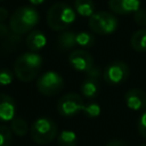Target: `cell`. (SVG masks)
<instances>
[{
	"mask_svg": "<svg viewBox=\"0 0 146 146\" xmlns=\"http://www.w3.org/2000/svg\"><path fill=\"white\" fill-rule=\"evenodd\" d=\"M129 76V67L122 60H113L105 67L103 78L107 84L117 86L123 83Z\"/></svg>",
	"mask_w": 146,
	"mask_h": 146,
	"instance_id": "cell-8",
	"label": "cell"
},
{
	"mask_svg": "<svg viewBox=\"0 0 146 146\" xmlns=\"http://www.w3.org/2000/svg\"><path fill=\"white\" fill-rule=\"evenodd\" d=\"M82 113L86 116H88L89 119H95V117L99 116V114H100V106L96 102H89V103L84 104Z\"/></svg>",
	"mask_w": 146,
	"mask_h": 146,
	"instance_id": "cell-21",
	"label": "cell"
},
{
	"mask_svg": "<svg viewBox=\"0 0 146 146\" xmlns=\"http://www.w3.org/2000/svg\"><path fill=\"white\" fill-rule=\"evenodd\" d=\"M90 30L98 35H108L116 31L119 22L113 13L100 10L95 11L88 21Z\"/></svg>",
	"mask_w": 146,
	"mask_h": 146,
	"instance_id": "cell-5",
	"label": "cell"
},
{
	"mask_svg": "<svg viewBox=\"0 0 146 146\" xmlns=\"http://www.w3.org/2000/svg\"><path fill=\"white\" fill-rule=\"evenodd\" d=\"M80 91H81V95L83 96V98H86L88 100H94L97 97L98 91H99L98 80L87 78L82 82L81 88H80Z\"/></svg>",
	"mask_w": 146,
	"mask_h": 146,
	"instance_id": "cell-15",
	"label": "cell"
},
{
	"mask_svg": "<svg viewBox=\"0 0 146 146\" xmlns=\"http://www.w3.org/2000/svg\"><path fill=\"white\" fill-rule=\"evenodd\" d=\"M105 146H129L127 143H124L123 140H119V139H113L111 141H108Z\"/></svg>",
	"mask_w": 146,
	"mask_h": 146,
	"instance_id": "cell-29",
	"label": "cell"
},
{
	"mask_svg": "<svg viewBox=\"0 0 146 146\" xmlns=\"http://www.w3.org/2000/svg\"><path fill=\"white\" fill-rule=\"evenodd\" d=\"M133 19L137 25L141 27H146V8H139L133 14Z\"/></svg>",
	"mask_w": 146,
	"mask_h": 146,
	"instance_id": "cell-24",
	"label": "cell"
},
{
	"mask_svg": "<svg viewBox=\"0 0 146 146\" xmlns=\"http://www.w3.org/2000/svg\"><path fill=\"white\" fill-rule=\"evenodd\" d=\"M130 46L138 52L146 51V29L137 30L130 38Z\"/></svg>",
	"mask_w": 146,
	"mask_h": 146,
	"instance_id": "cell-16",
	"label": "cell"
},
{
	"mask_svg": "<svg viewBox=\"0 0 146 146\" xmlns=\"http://www.w3.org/2000/svg\"><path fill=\"white\" fill-rule=\"evenodd\" d=\"M10 129L14 132V135H16L17 137H24L30 131V127L27 122L23 117H16V116L10 121Z\"/></svg>",
	"mask_w": 146,
	"mask_h": 146,
	"instance_id": "cell-19",
	"label": "cell"
},
{
	"mask_svg": "<svg viewBox=\"0 0 146 146\" xmlns=\"http://www.w3.org/2000/svg\"><path fill=\"white\" fill-rule=\"evenodd\" d=\"M124 103L132 111H144L146 108V92L139 88L129 89L124 95Z\"/></svg>",
	"mask_w": 146,
	"mask_h": 146,
	"instance_id": "cell-10",
	"label": "cell"
},
{
	"mask_svg": "<svg viewBox=\"0 0 146 146\" xmlns=\"http://www.w3.org/2000/svg\"><path fill=\"white\" fill-rule=\"evenodd\" d=\"M10 15L7 8L5 7H0V23H5L7 19H9Z\"/></svg>",
	"mask_w": 146,
	"mask_h": 146,
	"instance_id": "cell-28",
	"label": "cell"
},
{
	"mask_svg": "<svg viewBox=\"0 0 146 146\" xmlns=\"http://www.w3.org/2000/svg\"><path fill=\"white\" fill-rule=\"evenodd\" d=\"M13 141V131L9 127L0 125V146H10Z\"/></svg>",
	"mask_w": 146,
	"mask_h": 146,
	"instance_id": "cell-22",
	"label": "cell"
},
{
	"mask_svg": "<svg viewBox=\"0 0 146 146\" xmlns=\"http://www.w3.org/2000/svg\"><path fill=\"white\" fill-rule=\"evenodd\" d=\"M14 72L9 68H0V86H9L14 80Z\"/></svg>",
	"mask_w": 146,
	"mask_h": 146,
	"instance_id": "cell-23",
	"label": "cell"
},
{
	"mask_svg": "<svg viewBox=\"0 0 146 146\" xmlns=\"http://www.w3.org/2000/svg\"><path fill=\"white\" fill-rule=\"evenodd\" d=\"M64 88V79L56 71H47L36 80V89L43 96H55Z\"/></svg>",
	"mask_w": 146,
	"mask_h": 146,
	"instance_id": "cell-6",
	"label": "cell"
},
{
	"mask_svg": "<svg viewBox=\"0 0 146 146\" xmlns=\"http://www.w3.org/2000/svg\"><path fill=\"white\" fill-rule=\"evenodd\" d=\"M39 21V11L33 6H22L10 15L8 25L14 33L23 35L30 33L38 25Z\"/></svg>",
	"mask_w": 146,
	"mask_h": 146,
	"instance_id": "cell-3",
	"label": "cell"
},
{
	"mask_svg": "<svg viewBox=\"0 0 146 146\" xmlns=\"http://www.w3.org/2000/svg\"><path fill=\"white\" fill-rule=\"evenodd\" d=\"M137 129H138V132L140 133V136L144 139H146V110L139 116V120L137 123Z\"/></svg>",
	"mask_w": 146,
	"mask_h": 146,
	"instance_id": "cell-25",
	"label": "cell"
},
{
	"mask_svg": "<svg viewBox=\"0 0 146 146\" xmlns=\"http://www.w3.org/2000/svg\"><path fill=\"white\" fill-rule=\"evenodd\" d=\"M140 146H146V144H143V145H140Z\"/></svg>",
	"mask_w": 146,
	"mask_h": 146,
	"instance_id": "cell-31",
	"label": "cell"
},
{
	"mask_svg": "<svg viewBox=\"0 0 146 146\" xmlns=\"http://www.w3.org/2000/svg\"><path fill=\"white\" fill-rule=\"evenodd\" d=\"M46 0H29V2H30V5L31 6H40V5H42L43 2H44Z\"/></svg>",
	"mask_w": 146,
	"mask_h": 146,
	"instance_id": "cell-30",
	"label": "cell"
},
{
	"mask_svg": "<svg viewBox=\"0 0 146 146\" xmlns=\"http://www.w3.org/2000/svg\"><path fill=\"white\" fill-rule=\"evenodd\" d=\"M96 42V39L94 34L87 32V31H81L76 33V44L80 46L81 48H91Z\"/></svg>",
	"mask_w": 146,
	"mask_h": 146,
	"instance_id": "cell-20",
	"label": "cell"
},
{
	"mask_svg": "<svg viewBox=\"0 0 146 146\" xmlns=\"http://www.w3.org/2000/svg\"><path fill=\"white\" fill-rule=\"evenodd\" d=\"M108 8L115 15H130L140 8V0H108Z\"/></svg>",
	"mask_w": 146,
	"mask_h": 146,
	"instance_id": "cell-11",
	"label": "cell"
},
{
	"mask_svg": "<svg viewBox=\"0 0 146 146\" xmlns=\"http://www.w3.org/2000/svg\"><path fill=\"white\" fill-rule=\"evenodd\" d=\"M68 64L79 72L87 73L94 67L92 56L84 49H74L68 54Z\"/></svg>",
	"mask_w": 146,
	"mask_h": 146,
	"instance_id": "cell-9",
	"label": "cell"
},
{
	"mask_svg": "<svg viewBox=\"0 0 146 146\" xmlns=\"http://www.w3.org/2000/svg\"><path fill=\"white\" fill-rule=\"evenodd\" d=\"M78 141V135L72 130H62L59 135H57V143L59 146H76Z\"/></svg>",
	"mask_w": 146,
	"mask_h": 146,
	"instance_id": "cell-18",
	"label": "cell"
},
{
	"mask_svg": "<svg viewBox=\"0 0 146 146\" xmlns=\"http://www.w3.org/2000/svg\"><path fill=\"white\" fill-rule=\"evenodd\" d=\"M25 44L30 51L38 52L47 44V36L40 30H32L30 33H27Z\"/></svg>",
	"mask_w": 146,
	"mask_h": 146,
	"instance_id": "cell-13",
	"label": "cell"
},
{
	"mask_svg": "<svg viewBox=\"0 0 146 146\" xmlns=\"http://www.w3.org/2000/svg\"><path fill=\"white\" fill-rule=\"evenodd\" d=\"M11 30L9 27V25H7L6 23H0V39H5L6 36H8L10 34Z\"/></svg>",
	"mask_w": 146,
	"mask_h": 146,
	"instance_id": "cell-27",
	"label": "cell"
},
{
	"mask_svg": "<svg viewBox=\"0 0 146 146\" xmlns=\"http://www.w3.org/2000/svg\"><path fill=\"white\" fill-rule=\"evenodd\" d=\"M0 1H3V0H0Z\"/></svg>",
	"mask_w": 146,
	"mask_h": 146,
	"instance_id": "cell-32",
	"label": "cell"
},
{
	"mask_svg": "<svg viewBox=\"0 0 146 146\" xmlns=\"http://www.w3.org/2000/svg\"><path fill=\"white\" fill-rule=\"evenodd\" d=\"M74 10L82 17H90L95 13V3L92 0H74Z\"/></svg>",
	"mask_w": 146,
	"mask_h": 146,
	"instance_id": "cell-17",
	"label": "cell"
},
{
	"mask_svg": "<svg viewBox=\"0 0 146 146\" xmlns=\"http://www.w3.org/2000/svg\"><path fill=\"white\" fill-rule=\"evenodd\" d=\"M57 135L58 129L56 123L47 116L35 119L30 127L31 139L39 145H46L52 141L55 138H57Z\"/></svg>",
	"mask_w": 146,
	"mask_h": 146,
	"instance_id": "cell-4",
	"label": "cell"
},
{
	"mask_svg": "<svg viewBox=\"0 0 146 146\" xmlns=\"http://www.w3.org/2000/svg\"><path fill=\"white\" fill-rule=\"evenodd\" d=\"M42 56L34 51H27L19 55L14 63V74L22 82H31L34 80L41 67Z\"/></svg>",
	"mask_w": 146,
	"mask_h": 146,
	"instance_id": "cell-1",
	"label": "cell"
},
{
	"mask_svg": "<svg viewBox=\"0 0 146 146\" xmlns=\"http://www.w3.org/2000/svg\"><path fill=\"white\" fill-rule=\"evenodd\" d=\"M57 46L60 50H70L73 49L76 44V32L71 30L62 31V33L57 38Z\"/></svg>",
	"mask_w": 146,
	"mask_h": 146,
	"instance_id": "cell-14",
	"label": "cell"
},
{
	"mask_svg": "<svg viewBox=\"0 0 146 146\" xmlns=\"http://www.w3.org/2000/svg\"><path fill=\"white\" fill-rule=\"evenodd\" d=\"M86 75H87L88 78H90V79H96V80H98V79L100 78V75H102V72H100V70H99L98 67L94 66L89 72L86 73Z\"/></svg>",
	"mask_w": 146,
	"mask_h": 146,
	"instance_id": "cell-26",
	"label": "cell"
},
{
	"mask_svg": "<svg viewBox=\"0 0 146 146\" xmlns=\"http://www.w3.org/2000/svg\"><path fill=\"white\" fill-rule=\"evenodd\" d=\"M84 106L83 97L78 92L63 95L57 103V111L64 117H73L82 112Z\"/></svg>",
	"mask_w": 146,
	"mask_h": 146,
	"instance_id": "cell-7",
	"label": "cell"
},
{
	"mask_svg": "<svg viewBox=\"0 0 146 146\" xmlns=\"http://www.w3.org/2000/svg\"><path fill=\"white\" fill-rule=\"evenodd\" d=\"M16 114V104L11 96L0 92V122H10Z\"/></svg>",
	"mask_w": 146,
	"mask_h": 146,
	"instance_id": "cell-12",
	"label": "cell"
},
{
	"mask_svg": "<svg viewBox=\"0 0 146 146\" xmlns=\"http://www.w3.org/2000/svg\"><path fill=\"white\" fill-rule=\"evenodd\" d=\"M76 13L73 7L68 3L59 1L52 3L46 16L47 25L52 31H65L68 26H71L76 19Z\"/></svg>",
	"mask_w": 146,
	"mask_h": 146,
	"instance_id": "cell-2",
	"label": "cell"
}]
</instances>
